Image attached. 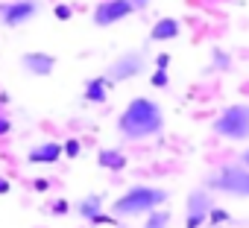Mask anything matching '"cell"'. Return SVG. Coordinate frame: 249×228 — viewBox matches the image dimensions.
<instances>
[{"label":"cell","instance_id":"6da1fadb","mask_svg":"<svg viewBox=\"0 0 249 228\" xmlns=\"http://www.w3.org/2000/svg\"><path fill=\"white\" fill-rule=\"evenodd\" d=\"M117 135L123 141H147L164 132V108L153 97H132L117 114Z\"/></svg>","mask_w":249,"mask_h":228},{"label":"cell","instance_id":"7a4b0ae2","mask_svg":"<svg viewBox=\"0 0 249 228\" xmlns=\"http://www.w3.org/2000/svg\"><path fill=\"white\" fill-rule=\"evenodd\" d=\"M170 199V193L164 187L156 184H129L114 202H111V213L123 216V219H132V216H147L156 208H164Z\"/></svg>","mask_w":249,"mask_h":228},{"label":"cell","instance_id":"3957f363","mask_svg":"<svg viewBox=\"0 0 249 228\" xmlns=\"http://www.w3.org/2000/svg\"><path fill=\"white\" fill-rule=\"evenodd\" d=\"M211 132L229 144L249 141V102H231L211 120Z\"/></svg>","mask_w":249,"mask_h":228},{"label":"cell","instance_id":"277c9868","mask_svg":"<svg viewBox=\"0 0 249 228\" xmlns=\"http://www.w3.org/2000/svg\"><path fill=\"white\" fill-rule=\"evenodd\" d=\"M202 187L208 193H226V196L249 199V170L243 164H223L205 176Z\"/></svg>","mask_w":249,"mask_h":228},{"label":"cell","instance_id":"5b68a950","mask_svg":"<svg viewBox=\"0 0 249 228\" xmlns=\"http://www.w3.org/2000/svg\"><path fill=\"white\" fill-rule=\"evenodd\" d=\"M150 67V53L147 47H135V50H123L117 59H111V65L106 67V79L111 85H120V82H129V79H138L141 73H147Z\"/></svg>","mask_w":249,"mask_h":228},{"label":"cell","instance_id":"8992f818","mask_svg":"<svg viewBox=\"0 0 249 228\" xmlns=\"http://www.w3.org/2000/svg\"><path fill=\"white\" fill-rule=\"evenodd\" d=\"M214 208V199L205 187H194L185 199V228H202L208 222V213Z\"/></svg>","mask_w":249,"mask_h":228},{"label":"cell","instance_id":"52a82bcc","mask_svg":"<svg viewBox=\"0 0 249 228\" xmlns=\"http://www.w3.org/2000/svg\"><path fill=\"white\" fill-rule=\"evenodd\" d=\"M132 12H135V6L129 0H100L94 6L91 21H94V27H114L120 21H126Z\"/></svg>","mask_w":249,"mask_h":228},{"label":"cell","instance_id":"ba28073f","mask_svg":"<svg viewBox=\"0 0 249 228\" xmlns=\"http://www.w3.org/2000/svg\"><path fill=\"white\" fill-rule=\"evenodd\" d=\"M38 12H41L38 0H12V3L0 6V21H3L6 27H24V24L36 21Z\"/></svg>","mask_w":249,"mask_h":228},{"label":"cell","instance_id":"9c48e42d","mask_svg":"<svg viewBox=\"0 0 249 228\" xmlns=\"http://www.w3.org/2000/svg\"><path fill=\"white\" fill-rule=\"evenodd\" d=\"M21 67L30 76H50L56 70V56L53 53H41V50H30L21 56Z\"/></svg>","mask_w":249,"mask_h":228},{"label":"cell","instance_id":"30bf717a","mask_svg":"<svg viewBox=\"0 0 249 228\" xmlns=\"http://www.w3.org/2000/svg\"><path fill=\"white\" fill-rule=\"evenodd\" d=\"M27 161H30V164H41V167L59 164V161H62V144H59V141H41V144H36V147L27 152Z\"/></svg>","mask_w":249,"mask_h":228},{"label":"cell","instance_id":"8fae6325","mask_svg":"<svg viewBox=\"0 0 249 228\" xmlns=\"http://www.w3.org/2000/svg\"><path fill=\"white\" fill-rule=\"evenodd\" d=\"M179 35H182V21L179 18H159L150 30V41H156V44L176 41Z\"/></svg>","mask_w":249,"mask_h":228},{"label":"cell","instance_id":"7c38bea8","mask_svg":"<svg viewBox=\"0 0 249 228\" xmlns=\"http://www.w3.org/2000/svg\"><path fill=\"white\" fill-rule=\"evenodd\" d=\"M108 91H111V82L106 79V73L103 76H91L85 82V88H82V99L85 102H94V105H103L108 99Z\"/></svg>","mask_w":249,"mask_h":228},{"label":"cell","instance_id":"4fadbf2b","mask_svg":"<svg viewBox=\"0 0 249 228\" xmlns=\"http://www.w3.org/2000/svg\"><path fill=\"white\" fill-rule=\"evenodd\" d=\"M97 164H100L103 170L120 173L123 167L129 164V158H126V152H123V149H117V147H106V149H100V152H97Z\"/></svg>","mask_w":249,"mask_h":228},{"label":"cell","instance_id":"5bb4252c","mask_svg":"<svg viewBox=\"0 0 249 228\" xmlns=\"http://www.w3.org/2000/svg\"><path fill=\"white\" fill-rule=\"evenodd\" d=\"M103 205H106V202H103V193H85V196L76 202V213L91 222L94 216L103 213Z\"/></svg>","mask_w":249,"mask_h":228},{"label":"cell","instance_id":"9a60e30c","mask_svg":"<svg viewBox=\"0 0 249 228\" xmlns=\"http://www.w3.org/2000/svg\"><path fill=\"white\" fill-rule=\"evenodd\" d=\"M231 67H234L231 53L223 50V47H211V56H208V67H205V73H226V70H231Z\"/></svg>","mask_w":249,"mask_h":228},{"label":"cell","instance_id":"2e32d148","mask_svg":"<svg viewBox=\"0 0 249 228\" xmlns=\"http://www.w3.org/2000/svg\"><path fill=\"white\" fill-rule=\"evenodd\" d=\"M170 222H173V213L167 208H156V211H150L144 216V225L141 228H170Z\"/></svg>","mask_w":249,"mask_h":228},{"label":"cell","instance_id":"e0dca14e","mask_svg":"<svg viewBox=\"0 0 249 228\" xmlns=\"http://www.w3.org/2000/svg\"><path fill=\"white\" fill-rule=\"evenodd\" d=\"M150 82H153V88H167L170 85V73H167V67H153V76H150Z\"/></svg>","mask_w":249,"mask_h":228},{"label":"cell","instance_id":"ac0fdd59","mask_svg":"<svg viewBox=\"0 0 249 228\" xmlns=\"http://www.w3.org/2000/svg\"><path fill=\"white\" fill-rule=\"evenodd\" d=\"M82 152V144H79V138H68L65 144H62V155H68V158H76Z\"/></svg>","mask_w":249,"mask_h":228},{"label":"cell","instance_id":"d6986e66","mask_svg":"<svg viewBox=\"0 0 249 228\" xmlns=\"http://www.w3.org/2000/svg\"><path fill=\"white\" fill-rule=\"evenodd\" d=\"M229 219H231V216H229L223 208H217V205H214L211 213H208V222H211V225H220V222H229Z\"/></svg>","mask_w":249,"mask_h":228},{"label":"cell","instance_id":"ffe728a7","mask_svg":"<svg viewBox=\"0 0 249 228\" xmlns=\"http://www.w3.org/2000/svg\"><path fill=\"white\" fill-rule=\"evenodd\" d=\"M12 132V117H9V114H3V111H0V138H6Z\"/></svg>","mask_w":249,"mask_h":228},{"label":"cell","instance_id":"44dd1931","mask_svg":"<svg viewBox=\"0 0 249 228\" xmlns=\"http://www.w3.org/2000/svg\"><path fill=\"white\" fill-rule=\"evenodd\" d=\"M53 12H56V18H59V21H71V15H73V9H71L68 3H59Z\"/></svg>","mask_w":249,"mask_h":228},{"label":"cell","instance_id":"7402d4cb","mask_svg":"<svg viewBox=\"0 0 249 228\" xmlns=\"http://www.w3.org/2000/svg\"><path fill=\"white\" fill-rule=\"evenodd\" d=\"M68 211H71V205H68L65 199H59V202L50 205V213H59V216H62V213H68Z\"/></svg>","mask_w":249,"mask_h":228},{"label":"cell","instance_id":"603a6c76","mask_svg":"<svg viewBox=\"0 0 249 228\" xmlns=\"http://www.w3.org/2000/svg\"><path fill=\"white\" fill-rule=\"evenodd\" d=\"M167 65H170V56L167 53H159L156 56V67H167Z\"/></svg>","mask_w":249,"mask_h":228},{"label":"cell","instance_id":"cb8c5ba5","mask_svg":"<svg viewBox=\"0 0 249 228\" xmlns=\"http://www.w3.org/2000/svg\"><path fill=\"white\" fill-rule=\"evenodd\" d=\"M129 3H132V6H135V12H138V9H147L153 0H129Z\"/></svg>","mask_w":249,"mask_h":228},{"label":"cell","instance_id":"d4e9b609","mask_svg":"<svg viewBox=\"0 0 249 228\" xmlns=\"http://www.w3.org/2000/svg\"><path fill=\"white\" fill-rule=\"evenodd\" d=\"M33 187H36V190H47V187H50V181H47V179H36V181H33Z\"/></svg>","mask_w":249,"mask_h":228},{"label":"cell","instance_id":"484cf974","mask_svg":"<svg viewBox=\"0 0 249 228\" xmlns=\"http://www.w3.org/2000/svg\"><path fill=\"white\" fill-rule=\"evenodd\" d=\"M237 164H243V167H246V170H249V147H246V149H243V155H240V161H237Z\"/></svg>","mask_w":249,"mask_h":228},{"label":"cell","instance_id":"4316f807","mask_svg":"<svg viewBox=\"0 0 249 228\" xmlns=\"http://www.w3.org/2000/svg\"><path fill=\"white\" fill-rule=\"evenodd\" d=\"M9 187H12L9 179H0V193H9Z\"/></svg>","mask_w":249,"mask_h":228},{"label":"cell","instance_id":"83f0119b","mask_svg":"<svg viewBox=\"0 0 249 228\" xmlns=\"http://www.w3.org/2000/svg\"><path fill=\"white\" fill-rule=\"evenodd\" d=\"M114 228H120V225H114Z\"/></svg>","mask_w":249,"mask_h":228}]
</instances>
